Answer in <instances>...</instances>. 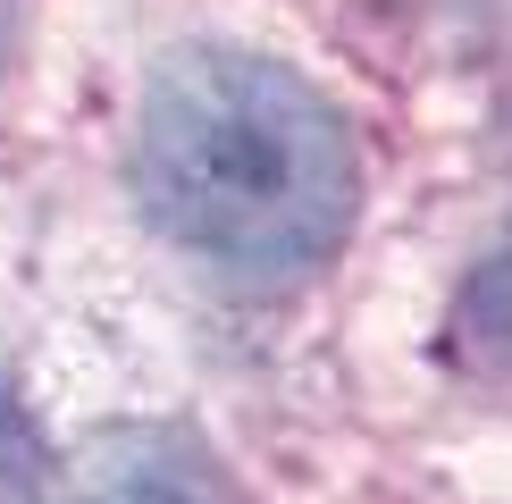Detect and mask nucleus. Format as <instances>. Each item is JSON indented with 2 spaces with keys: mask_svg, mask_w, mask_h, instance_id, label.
Masks as SVG:
<instances>
[{
  "mask_svg": "<svg viewBox=\"0 0 512 504\" xmlns=\"http://www.w3.org/2000/svg\"><path fill=\"white\" fill-rule=\"evenodd\" d=\"M135 185L177 252L261 286L336 252L361 202L336 110L252 51H177L152 76Z\"/></svg>",
  "mask_w": 512,
  "mask_h": 504,
  "instance_id": "obj_1",
  "label": "nucleus"
},
{
  "mask_svg": "<svg viewBox=\"0 0 512 504\" xmlns=\"http://www.w3.org/2000/svg\"><path fill=\"white\" fill-rule=\"evenodd\" d=\"M59 504H244V496L227 488L202 454L168 446V437H135V446H118L110 462H93Z\"/></svg>",
  "mask_w": 512,
  "mask_h": 504,
  "instance_id": "obj_2",
  "label": "nucleus"
},
{
  "mask_svg": "<svg viewBox=\"0 0 512 504\" xmlns=\"http://www.w3.org/2000/svg\"><path fill=\"white\" fill-rule=\"evenodd\" d=\"M0 51H9V0H0Z\"/></svg>",
  "mask_w": 512,
  "mask_h": 504,
  "instance_id": "obj_3",
  "label": "nucleus"
}]
</instances>
